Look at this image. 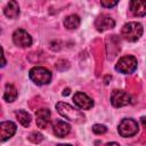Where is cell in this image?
Wrapping results in <instances>:
<instances>
[{"instance_id":"d6986e66","label":"cell","mask_w":146,"mask_h":146,"mask_svg":"<svg viewBox=\"0 0 146 146\" xmlns=\"http://www.w3.org/2000/svg\"><path fill=\"white\" fill-rule=\"evenodd\" d=\"M92 131H94V133H96V135H104V133L107 131V128H106V125H104V124H94Z\"/></svg>"},{"instance_id":"e0dca14e","label":"cell","mask_w":146,"mask_h":146,"mask_svg":"<svg viewBox=\"0 0 146 146\" xmlns=\"http://www.w3.org/2000/svg\"><path fill=\"white\" fill-rule=\"evenodd\" d=\"M16 117H17L18 122L25 128H27L31 123V115L24 110H18L16 112Z\"/></svg>"},{"instance_id":"cb8c5ba5","label":"cell","mask_w":146,"mask_h":146,"mask_svg":"<svg viewBox=\"0 0 146 146\" xmlns=\"http://www.w3.org/2000/svg\"><path fill=\"white\" fill-rule=\"evenodd\" d=\"M5 65H6V59H5V55H3V54H2V64H1V66H2V67H3V66H5Z\"/></svg>"},{"instance_id":"4fadbf2b","label":"cell","mask_w":146,"mask_h":146,"mask_svg":"<svg viewBox=\"0 0 146 146\" xmlns=\"http://www.w3.org/2000/svg\"><path fill=\"white\" fill-rule=\"evenodd\" d=\"M130 11L133 16H146V0H132L130 1Z\"/></svg>"},{"instance_id":"ba28073f","label":"cell","mask_w":146,"mask_h":146,"mask_svg":"<svg viewBox=\"0 0 146 146\" xmlns=\"http://www.w3.org/2000/svg\"><path fill=\"white\" fill-rule=\"evenodd\" d=\"M114 26H115V21L111 16L105 15V14L99 15L95 21V27L99 32H104V31L111 30Z\"/></svg>"},{"instance_id":"9a60e30c","label":"cell","mask_w":146,"mask_h":146,"mask_svg":"<svg viewBox=\"0 0 146 146\" xmlns=\"http://www.w3.org/2000/svg\"><path fill=\"white\" fill-rule=\"evenodd\" d=\"M64 26L67 29V30H76L79 26H80V23H81V19L78 15L75 14H72V15H68L64 18Z\"/></svg>"},{"instance_id":"5b68a950","label":"cell","mask_w":146,"mask_h":146,"mask_svg":"<svg viewBox=\"0 0 146 146\" xmlns=\"http://www.w3.org/2000/svg\"><path fill=\"white\" fill-rule=\"evenodd\" d=\"M138 130H139V125L137 121H135L133 119H123L117 125V131L120 136L124 138L135 136L138 132Z\"/></svg>"},{"instance_id":"277c9868","label":"cell","mask_w":146,"mask_h":146,"mask_svg":"<svg viewBox=\"0 0 146 146\" xmlns=\"http://www.w3.org/2000/svg\"><path fill=\"white\" fill-rule=\"evenodd\" d=\"M137 58L132 55H127V56H122L116 65H115V70L122 74H131L137 70Z\"/></svg>"},{"instance_id":"44dd1931","label":"cell","mask_w":146,"mask_h":146,"mask_svg":"<svg viewBox=\"0 0 146 146\" xmlns=\"http://www.w3.org/2000/svg\"><path fill=\"white\" fill-rule=\"evenodd\" d=\"M140 123H141V125H143V127L146 129V115L140 117Z\"/></svg>"},{"instance_id":"d4e9b609","label":"cell","mask_w":146,"mask_h":146,"mask_svg":"<svg viewBox=\"0 0 146 146\" xmlns=\"http://www.w3.org/2000/svg\"><path fill=\"white\" fill-rule=\"evenodd\" d=\"M57 146H72V145H70V144H58Z\"/></svg>"},{"instance_id":"2e32d148","label":"cell","mask_w":146,"mask_h":146,"mask_svg":"<svg viewBox=\"0 0 146 146\" xmlns=\"http://www.w3.org/2000/svg\"><path fill=\"white\" fill-rule=\"evenodd\" d=\"M17 96H18V92H17V89L15 88V86L7 83L6 88H5V92H3V99L8 103H13L14 100H16Z\"/></svg>"},{"instance_id":"ac0fdd59","label":"cell","mask_w":146,"mask_h":146,"mask_svg":"<svg viewBox=\"0 0 146 146\" xmlns=\"http://www.w3.org/2000/svg\"><path fill=\"white\" fill-rule=\"evenodd\" d=\"M29 140L32 141L33 144H39L40 141L43 140V136L40 133V132H36V131H33L30 136H29Z\"/></svg>"},{"instance_id":"6da1fadb","label":"cell","mask_w":146,"mask_h":146,"mask_svg":"<svg viewBox=\"0 0 146 146\" xmlns=\"http://www.w3.org/2000/svg\"><path fill=\"white\" fill-rule=\"evenodd\" d=\"M56 110L63 117H65L70 121H73L75 123L84 122V115L82 114V112H80L79 110H76L75 107H73L72 105H70L67 103L58 102L56 104Z\"/></svg>"},{"instance_id":"52a82bcc","label":"cell","mask_w":146,"mask_h":146,"mask_svg":"<svg viewBox=\"0 0 146 146\" xmlns=\"http://www.w3.org/2000/svg\"><path fill=\"white\" fill-rule=\"evenodd\" d=\"M13 41L17 47L26 48L32 44V36L23 29H17L13 33Z\"/></svg>"},{"instance_id":"7c38bea8","label":"cell","mask_w":146,"mask_h":146,"mask_svg":"<svg viewBox=\"0 0 146 146\" xmlns=\"http://www.w3.org/2000/svg\"><path fill=\"white\" fill-rule=\"evenodd\" d=\"M35 121L40 129H46L50 122V111L48 108H39L35 112Z\"/></svg>"},{"instance_id":"7402d4cb","label":"cell","mask_w":146,"mask_h":146,"mask_svg":"<svg viewBox=\"0 0 146 146\" xmlns=\"http://www.w3.org/2000/svg\"><path fill=\"white\" fill-rule=\"evenodd\" d=\"M105 146H120V144H117V143H115V141H112V143L106 144Z\"/></svg>"},{"instance_id":"7a4b0ae2","label":"cell","mask_w":146,"mask_h":146,"mask_svg":"<svg viewBox=\"0 0 146 146\" xmlns=\"http://www.w3.org/2000/svg\"><path fill=\"white\" fill-rule=\"evenodd\" d=\"M143 32H144V27L138 22L125 23L121 30L122 36L129 42H136L137 40H139L140 36L143 35Z\"/></svg>"},{"instance_id":"30bf717a","label":"cell","mask_w":146,"mask_h":146,"mask_svg":"<svg viewBox=\"0 0 146 146\" xmlns=\"http://www.w3.org/2000/svg\"><path fill=\"white\" fill-rule=\"evenodd\" d=\"M17 130L16 124L13 121H3L0 123V139L1 141H6L11 138Z\"/></svg>"},{"instance_id":"9c48e42d","label":"cell","mask_w":146,"mask_h":146,"mask_svg":"<svg viewBox=\"0 0 146 146\" xmlns=\"http://www.w3.org/2000/svg\"><path fill=\"white\" fill-rule=\"evenodd\" d=\"M73 102L81 110H90L94 106V100L87 94L81 91H78L73 95Z\"/></svg>"},{"instance_id":"5bb4252c","label":"cell","mask_w":146,"mask_h":146,"mask_svg":"<svg viewBox=\"0 0 146 146\" xmlns=\"http://www.w3.org/2000/svg\"><path fill=\"white\" fill-rule=\"evenodd\" d=\"M3 13L8 18H11V19L17 18L19 16V6H18V3L14 0L9 1L3 8Z\"/></svg>"},{"instance_id":"3957f363","label":"cell","mask_w":146,"mask_h":146,"mask_svg":"<svg viewBox=\"0 0 146 146\" xmlns=\"http://www.w3.org/2000/svg\"><path fill=\"white\" fill-rule=\"evenodd\" d=\"M29 76L36 86H44L51 81V72L43 66H34L30 70Z\"/></svg>"},{"instance_id":"603a6c76","label":"cell","mask_w":146,"mask_h":146,"mask_svg":"<svg viewBox=\"0 0 146 146\" xmlns=\"http://www.w3.org/2000/svg\"><path fill=\"white\" fill-rule=\"evenodd\" d=\"M68 94H70V89H68V88H66V89L63 91V96H67Z\"/></svg>"},{"instance_id":"8fae6325","label":"cell","mask_w":146,"mask_h":146,"mask_svg":"<svg viewBox=\"0 0 146 146\" xmlns=\"http://www.w3.org/2000/svg\"><path fill=\"white\" fill-rule=\"evenodd\" d=\"M52 130L56 137L58 138H64L65 136H67L71 131V125L66 122H64L63 120H55L52 122Z\"/></svg>"},{"instance_id":"8992f818","label":"cell","mask_w":146,"mask_h":146,"mask_svg":"<svg viewBox=\"0 0 146 146\" xmlns=\"http://www.w3.org/2000/svg\"><path fill=\"white\" fill-rule=\"evenodd\" d=\"M111 103L114 107H123L131 103V96L123 90H113L111 94Z\"/></svg>"},{"instance_id":"ffe728a7","label":"cell","mask_w":146,"mask_h":146,"mask_svg":"<svg viewBox=\"0 0 146 146\" xmlns=\"http://www.w3.org/2000/svg\"><path fill=\"white\" fill-rule=\"evenodd\" d=\"M117 3H119V1H105V0L100 1V5H102L103 7H106V8L114 7V6H116Z\"/></svg>"}]
</instances>
